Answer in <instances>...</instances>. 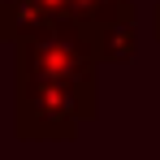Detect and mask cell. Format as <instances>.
Segmentation results:
<instances>
[{"instance_id":"1","label":"cell","mask_w":160,"mask_h":160,"mask_svg":"<svg viewBox=\"0 0 160 160\" xmlns=\"http://www.w3.org/2000/svg\"><path fill=\"white\" fill-rule=\"evenodd\" d=\"M152 18H156V22H152V35L160 39V4H156V13H152Z\"/></svg>"}]
</instances>
